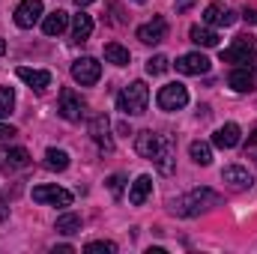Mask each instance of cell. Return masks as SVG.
<instances>
[{"mask_svg": "<svg viewBox=\"0 0 257 254\" xmlns=\"http://www.w3.org/2000/svg\"><path fill=\"white\" fill-rule=\"evenodd\" d=\"M218 203H221V194H215L212 189H192L189 194H183L171 203V212L183 215V218H194V215H200V212H206Z\"/></svg>", "mask_w": 257, "mask_h": 254, "instance_id": "obj_1", "label": "cell"}, {"mask_svg": "<svg viewBox=\"0 0 257 254\" xmlns=\"http://www.w3.org/2000/svg\"><path fill=\"white\" fill-rule=\"evenodd\" d=\"M150 105V87L144 81H132L128 87H123V93L117 96V108L126 114V117H138L144 114Z\"/></svg>", "mask_w": 257, "mask_h": 254, "instance_id": "obj_2", "label": "cell"}, {"mask_svg": "<svg viewBox=\"0 0 257 254\" xmlns=\"http://www.w3.org/2000/svg\"><path fill=\"white\" fill-rule=\"evenodd\" d=\"M254 57H257V39L254 36H236L233 45L221 51V63L248 66V63H254Z\"/></svg>", "mask_w": 257, "mask_h": 254, "instance_id": "obj_3", "label": "cell"}, {"mask_svg": "<svg viewBox=\"0 0 257 254\" xmlns=\"http://www.w3.org/2000/svg\"><path fill=\"white\" fill-rule=\"evenodd\" d=\"M156 105H159L162 111H180V108L189 105V90H186L180 81L165 84V87L159 90V96H156Z\"/></svg>", "mask_w": 257, "mask_h": 254, "instance_id": "obj_4", "label": "cell"}, {"mask_svg": "<svg viewBox=\"0 0 257 254\" xmlns=\"http://www.w3.org/2000/svg\"><path fill=\"white\" fill-rule=\"evenodd\" d=\"M168 144H171V138L156 135V132H141V135L135 138V150H138V156H144V159H150V162H156V159L165 153Z\"/></svg>", "mask_w": 257, "mask_h": 254, "instance_id": "obj_5", "label": "cell"}, {"mask_svg": "<svg viewBox=\"0 0 257 254\" xmlns=\"http://www.w3.org/2000/svg\"><path fill=\"white\" fill-rule=\"evenodd\" d=\"M72 78L81 84V87H93L99 78H102V63L96 57H78L72 63Z\"/></svg>", "mask_w": 257, "mask_h": 254, "instance_id": "obj_6", "label": "cell"}, {"mask_svg": "<svg viewBox=\"0 0 257 254\" xmlns=\"http://www.w3.org/2000/svg\"><path fill=\"white\" fill-rule=\"evenodd\" d=\"M57 111H60V117L63 120H81V114H84V99L72 90V87H63L60 90V105H57Z\"/></svg>", "mask_w": 257, "mask_h": 254, "instance_id": "obj_7", "label": "cell"}, {"mask_svg": "<svg viewBox=\"0 0 257 254\" xmlns=\"http://www.w3.org/2000/svg\"><path fill=\"white\" fill-rule=\"evenodd\" d=\"M33 200L36 203H51V206H72V191L60 189V186H36Z\"/></svg>", "mask_w": 257, "mask_h": 254, "instance_id": "obj_8", "label": "cell"}, {"mask_svg": "<svg viewBox=\"0 0 257 254\" xmlns=\"http://www.w3.org/2000/svg\"><path fill=\"white\" fill-rule=\"evenodd\" d=\"M39 18H42V0H21L15 6V24L21 30H30Z\"/></svg>", "mask_w": 257, "mask_h": 254, "instance_id": "obj_9", "label": "cell"}, {"mask_svg": "<svg viewBox=\"0 0 257 254\" xmlns=\"http://www.w3.org/2000/svg\"><path fill=\"white\" fill-rule=\"evenodd\" d=\"M227 84L236 90V93H251L257 87V69L254 63L248 66H236L233 72H230V78H227Z\"/></svg>", "mask_w": 257, "mask_h": 254, "instance_id": "obj_10", "label": "cell"}, {"mask_svg": "<svg viewBox=\"0 0 257 254\" xmlns=\"http://www.w3.org/2000/svg\"><path fill=\"white\" fill-rule=\"evenodd\" d=\"M165 36H168V21H165L162 15H156L153 21H147V24L138 27V39H141L144 45H159Z\"/></svg>", "mask_w": 257, "mask_h": 254, "instance_id": "obj_11", "label": "cell"}, {"mask_svg": "<svg viewBox=\"0 0 257 254\" xmlns=\"http://www.w3.org/2000/svg\"><path fill=\"white\" fill-rule=\"evenodd\" d=\"M203 24H209V27H230V24H236V12L224 9L221 3H209L203 9Z\"/></svg>", "mask_w": 257, "mask_h": 254, "instance_id": "obj_12", "label": "cell"}, {"mask_svg": "<svg viewBox=\"0 0 257 254\" xmlns=\"http://www.w3.org/2000/svg\"><path fill=\"white\" fill-rule=\"evenodd\" d=\"M90 135H93V141L99 144V150H105V153H111V150H114L111 123H108V117H105V114H99V117H93V120H90Z\"/></svg>", "mask_w": 257, "mask_h": 254, "instance_id": "obj_13", "label": "cell"}, {"mask_svg": "<svg viewBox=\"0 0 257 254\" xmlns=\"http://www.w3.org/2000/svg\"><path fill=\"white\" fill-rule=\"evenodd\" d=\"M209 66H212L209 57H203L200 51H192V54H183L177 60V72H183V75H206Z\"/></svg>", "mask_w": 257, "mask_h": 254, "instance_id": "obj_14", "label": "cell"}, {"mask_svg": "<svg viewBox=\"0 0 257 254\" xmlns=\"http://www.w3.org/2000/svg\"><path fill=\"white\" fill-rule=\"evenodd\" d=\"M18 78H21L27 87H33V90H45V87L51 84V72H45V69H30V66H18Z\"/></svg>", "mask_w": 257, "mask_h": 254, "instance_id": "obj_15", "label": "cell"}, {"mask_svg": "<svg viewBox=\"0 0 257 254\" xmlns=\"http://www.w3.org/2000/svg\"><path fill=\"white\" fill-rule=\"evenodd\" d=\"M239 138H242V132H239L236 123H224V126L212 135V144H215L218 150H233V147L239 144Z\"/></svg>", "mask_w": 257, "mask_h": 254, "instance_id": "obj_16", "label": "cell"}, {"mask_svg": "<svg viewBox=\"0 0 257 254\" xmlns=\"http://www.w3.org/2000/svg\"><path fill=\"white\" fill-rule=\"evenodd\" d=\"M90 36H93V15L78 9V15H72V39L75 42H87Z\"/></svg>", "mask_w": 257, "mask_h": 254, "instance_id": "obj_17", "label": "cell"}, {"mask_svg": "<svg viewBox=\"0 0 257 254\" xmlns=\"http://www.w3.org/2000/svg\"><path fill=\"white\" fill-rule=\"evenodd\" d=\"M221 180L224 183H230L233 189H251V174L245 171V168H239V165H230V168H224L221 171Z\"/></svg>", "mask_w": 257, "mask_h": 254, "instance_id": "obj_18", "label": "cell"}, {"mask_svg": "<svg viewBox=\"0 0 257 254\" xmlns=\"http://www.w3.org/2000/svg\"><path fill=\"white\" fill-rule=\"evenodd\" d=\"M150 191H153V177H138L135 183H132V189H128V203L132 206H141L147 197H150Z\"/></svg>", "mask_w": 257, "mask_h": 254, "instance_id": "obj_19", "label": "cell"}, {"mask_svg": "<svg viewBox=\"0 0 257 254\" xmlns=\"http://www.w3.org/2000/svg\"><path fill=\"white\" fill-rule=\"evenodd\" d=\"M189 36H192L194 45H200V48H215L218 45V33L209 30V24H194L189 30Z\"/></svg>", "mask_w": 257, "mask_h": 254, "instance_id": "obj_20", "label": "cell"}, {"mask_svg": "<svg viewBox=\"0 0 257 254\" xmlns=\"http://www.w3.org/2000/svg\"><path fill=\"white\" fill-rule=\"evenodd\" d=\"M66 27H69V15H66L63 9H54V12H51V15H45V21H42L45 36H60Z\"/></svg>", "mask_w": 257, "mask_h": 254, "instance_id": "obj_21", "label": "cell"}, {"mask_svg": "<svg viewBox=\"0 0 257 254\" xmlns=\"http://www.w3.org/2000/svg\"><path fill=\"white\" fill-rule=\"evenodd\" d=\"M3 162H6V168L21 171V168H27V165H30V153H27L24 147H12V150H6V153H3Z\"/></svg>", "mask_w": 257, "mask_h": 254, "instance_id": "obj_22", "label": "cell"}, {"mask_svg": "<svg viewBox=\"0 0 257 254\" xmlns=\"http://www.w3.org/2000/svg\"><path fill=\"white\" fill-rule=\"evenodd\" d=\"M105 60L114 63V66H128L132 54H128V48H123L120 42H108V45H105Z\"/></svg>", "mask_w": 257, "mask_h": 254, "instance_id": "obj_23", "label": "cell"}, {"mask_svg": "<svg viewBox=\"0 0 257 254\" xmlns=\"http://www.w3.org/2000/svg\"><path fill=\"white\" fill-rule=\"evenodd\" d=\"M78 230H81V215H78V212H63V215L57 218V233L72 236V233H78Z\"/></svg>", "mask_w": 257, "mask_h": 254, "instance_id": "obj_24", "label": "cell"}, {"mask_svg": "<svg viewBox=\"0 0 257 254\" xmlns=\"http://www.w3.org/2000/svg\"><path fill=\"white\" fill-rule=\"evenodd\" d=\"M45 168L48 171H66L69 168V156H66L63 150H57V147L45 150Z\"/></svg>", "mask_w": 257, "mask_h": 254, "instance_id": "obj_25", "label": "cell"}, {"mask_svg": "<svg viewBox=\"0 0 257 254\" xmlns=\"http://www.w3.org/2000/svg\"><path fill=\"white\" fill-rule=\"evenodd\" d=\"M189 153H192L194 162H197V165H203V168L212 162V147H209L206 141H194L192 147H189Z\"/></svg>", "mask_w": 257, "mask_h": 254, "instance_id": "obj_26", "label": "cell"}, {"mask_svg": "<svg viewBox=\"0 0 257 254\" xmlns=\"http://www.w3.org/2000/svg\"><path fill=\"white\" fill-rule=\"evenodd\" d=\"M15 108V90L12 87H0V120L9 117Z\"/></svg>", "mask_w": 257, "mask_h": 254, "instance_id": "obj_27", "label": "cell"}, {"mask_svg": "<svg viewBox=\"0 0 257 254\" xmlns=\"http://www.w3.org/2000/svg\"><path fill=\"white\" fill-rule=\"evenodd\" d=\"M156 168H159V174H171L174 171V141L165 147V153L156 159Z\"/></svg>", "mask_w": 257, "mask_h": 254, "instance_id": "obj_28", "label": "cell"}, {"mask_svg": "<svg viewBox=\"0 0 257 254\" xmlns=\"http://www.w3.org/2000/svg\"><path fill=\"white\" fill-rule=\"evenodd\" d=\"M168 69H171V60H168L165 54H156V57L147 60V72H150V75H165Z\"/></svg>", "mask_w": 257, "mask_h": 254, "instance_id": "obj_29", "label": "cell"}, {"mask_svg": "<svg viewBox=\"0 0 257 254\" xmlns=\"http://www.w3.org/2000/svg\"><path fill=\"white\" fill-rule=\"evenodd\" d=\"M84 251H105V254H114V251H117V245H114V242H108V239H96V242H87V245H84Z\"/></svg>", "mask_w": 257, "mask_h": 254, "instance_id": "obj_30", "label": "cell"}, {"mask_svg": "<svg viewBox=\"0 0 257 254\" xmlns=\"http://www.w3.org/2000/svg\"><path fill=\"white\" fill-rule=\"evenodd\" d=\"M108 189L114 191V194H120V189H123V177H120V174H114V177H108Z\"/></svg>", "mask_w": 257, "mask_h": 254, "instance_id": "obj_31", "label": "cell"}, {"mask_svg": "<svg viewBox=\"0 0 257 254\" xmlns=\"http://www.w3.org/2000/svg\"><path fill=\"white\" fill-rule=\"evenodd\" d=\"M12 135H18V132L12 126H6V123H0V141H3V138H12Z\"/></svg>", "mask_w": 257, "mask_h": 254, "instance_id": "obj_32", "label": "cell"}, {"mask_svg": "<svg viewBox=\"0 0 257 254\" xmlns=\"http://www.w3.org/2000/svg\"><path fill=\"white\" fill-rule=\"evenodd\" d=\"M194 6V0H177V12H189Z\"/></svg>", "mask_w": 257, "mask_h": 254, "instance_id": "obj_33", "label": "cell"}, {"mask_svg": "<svg viewBox=\"0 0 257 254\" xmlns=\"http://www.w3.org/2000/svg\"><path fill=\"white\" fill-rule=\"evenodd\" d=\"M72 251H75L72 245H57V248H54V254H72Z\"/></svg>", "mask_w": 257, "mask_h": 254, "instance_id": "obj_34", "label": "cell"}, {"mask_svg": "<svg viewBox=\"0 0 257 254\" xmlns=\"http://www.w3.org/2000/svg\"><path fill=\"white\" fill-rule=\"evenodd\" d=\"M242 18H245V21H257V12H254V9H245V15H242Z\"/></svg>", "mask_w": 257, "mask_h": 254, "instance_id": "obj_35", "label": "cell"}, {"mask_svg": "<svg viewBox=\"0 0 257 254\" xmlns=\"http://www.w3.org/2000/svg\"><path fill=\"white\" fill-rule=\"evenodd\" d=\"M90 3H96V0H75V6H78V9H84V6H90Z\"/></svg>", "mask_w": 257, "mask_h": 254, "instance_id": "obj_36", "label": "cell"}, {"mask_svg": "<svg viewBox=\"0 0 257 254\" xmlns=\"http://www.w3.org/2000/svg\"><path fill=\"white\" fill-rule=\"evenodd\" d=\"M3 54H6V42L0 39V57H3Z\"/></svg>", "mask_w": 257, "mask_h": 254, "instance_id": "obj_37", "label": "cell"}, {"mask_svg": "<svg viewBox=\"0 0 257 254\" xmlns=\"http://www.w3.org/2000/svg\"><path fill=\"white\" fill-rule=\"evenodd\" d=\"M248 144H257V129H254V135H251V138H248Z\"/></svg>", "mask_w": 257, "mask_h": 254, "instance_id": "obj_38", "label": "cell"}, {"mask_svg": "<svg viewBox=\"0 0 257 254\" xmlns=\"http://www.w3.org/2000/svg\"><path fill=\"white\" fill-rule=\"evenodd\" d=\"M135 3H147V0H135Z\"/></svg>", "mask_w": 257, "mask_h": 254, "instance_id": "obj_39", "label": "cell"}, {"mask_svg": "<svg viewBox=\"0 0 257 254\" xmlns=\"http://www.w3.org/2000/svg\"><path fill=\"white\" fill-rule=\"evenodd\" d=\"M254 159H257V156H254Z\"/></svg>", "mask_w": 257, "mask_h": 254, "instance_id": "obj_40", "label": "cell"}]
</instances>
